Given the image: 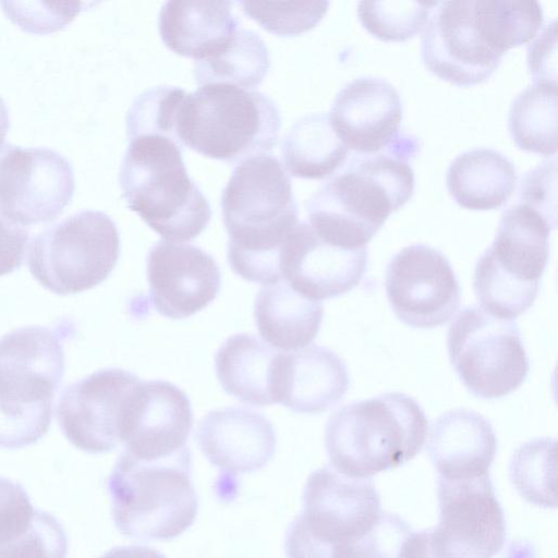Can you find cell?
I'll list each match as a JSON object with an SVG mask.
<instances>
[{
    "instance_id": "20",
    "label": "cell",
    "mask_w": 558,
    "mask_h": 558,
    "mask_svg": "<svg viewBox=\"0 0 558 558\" xmlns=\"http://www.w3.org/2000/svg\"><path fill=\"white\" fill-rule=\"evenodd\" d=\"M348 148L376 153L401 132L402 102L396 87L378 76H360L337 94L329 113Z\"/></svg>"
},
{
    "instance_id": "2",
    "label": "cell",
    "mask_w": 558,
    "mask_h": 558,
    "mask_svg": "<svg viewBox=\"0 0 558 558\" xmlns=\"http://www.w3.org/2000/svg\"><path fill=\"white\" fill-rule=\"evenodd\" d=\"M221 209L231 269L251 282H279L282 247L299 225L291 181L279 159L270 154L243 159L222 191Z\"/></svg>"
},
{
    "instance_id": "41",
    "label": "cell",
    "mask_w": 558,
    "mask_h": 558,
    "mask_svg": "<svg viewBox=\"0 0 558 558\" xmlns=\"http://www.w3.org/2000/svg\"><path fill=\"white\" fill-rule=\"evenodd\" d=\"M28 229L0 211V276L20 268L26 253Z\"/></svg>"
},
{
    "instance_id": "44",
    "label": "cell",
    "mask_w": 558,
    "mask_h": 558,
    "mask_svg": "<svg viewBox=\"0 0 558 558\" xmlns=\"http://www.w3.org/2000/svg\"><path fill=\"white\" fill-rule=\"evenodd\" d=\"M9 110L2 97L0 96V146L3 144L9 130Z\"/></svg>"
},
{
    "instance_id": "26",
    "label": "cell",
    "mask_w": 558,
    "mask_h": 558,
    "mask_svg": "<svg viewBox=\"0 0 558 558\" xmlns=\"http://www.w3.org/2000/svg\"><path fill=\"white\" fill-rule=\"evenodd\" d=\"M324 315L322 302L296 292L288 282L262 288L254 303L257 330L271 348L298 351L317 336Z\"/></svg>"
},
{
    "instance_id": "11",
    "label": "cell",
    "mask_w": 558,
    "mask_h": 558,
    "mask_svg": "<svg viewBox=\"0 0 558 558\" xmlns=\"http://www.w3.org/2000/svg\"><path fill=\"white\" fill-rule=\"evenodd\" d=\"M447 349L464 387L482 399L511 393L529 374L530 361L518 325L480 306H469L454 318Z\"/></svg>"
},
{
    "instance_id": "38",
    "label": "cell",
    "mask_w": 558,
    "mask_h": 558,
    "mask_svg": "<svg viewBox=\"0 0 558 558\" xmlns=\"http://www.w3.org/2000/svg\"><path fill=\"white\" fill-rule=\"evenodd\" d=\"M410 526L395 513L381 512L376 525L349 546L348 558H398Z\"/></svg>"
},
{
    "instance_id": "40",
    "label": "cell",
    "mask_w": 558,
    "mask_h": 558,
    "mask_svg": "<svg viewBox=\"0 0 558 558\" xmlns=\"http://www.w3.org/2000/svg\"><path fill=\"white\" fill-rule=\"evenodd\" d=\"M527 64L535 82L556 83V20L530 44Z\"/></svg>"
},
{
    "instance_id": "37",
    "label": "cell",
    "mask_w": 558,
    "mask_h": 558,
    "mask_svg": "<svg viewBox=\"0 0 558 558\" xmlns=\"http://www.w3.org/2000/svg\"><path fill=\"white\" fill-rule=\"evenodd\" d=\"M8 17L29 33H50L58 31L71 22L84 9L85 2H24L1 1Z\"/></svg>"
},
{
    "instance_id": "25",
    "label": "cell",
    "mask_w": 558,
    "mask_h": 558,
    "mask_svg": "<svg viewBox=\"0 0 558 558\" xmlns=\"http://www.w3.org/2000/svg\"><path fill=\"white\" fill-rule=\"evenodd\" d=\"M239 24L230 1H166L158 17L163 44L195 61L220 52Z\"/></svg>"
},
{
    "instance_id": "5",
    "label": "cell",
    "mask_w": 558,
    "mask_h": 558,
    "mask_svg": "<svg viewBox=\"0 0 558 558\" xmlns=\"http://www.w3.org/2000/svg\"><path fill=\"white\" fill-rule=\"evenodd\" d=\"M426 435L421 405L408 395L387 392L335 412L326 424L325 446L336 471L368 478L413 459Z\"/></svg>"
},
{
    "instance_id": "29",
    "label": "cell",
    "mask_w": 558,
    "mask_h": 558,
    "mask_svg": "<svg viewBox=\"0 0 558 558\" xmlns=\"http://www.w3.org/2000/svg\"><path fill=\"white\" fill-rule=\"evenodd\" d=\"M282 159L291 175L323 179L344 162L349 148L326 112L300 118L281 144Z\"/></svg>"
},
{
    "instance_id": "10",
    "label": "cell",
    "mask_w": 558,
    "mask_h": 558,
    "mask_svg": "<svg viewBox=\"0 0 558 558\" xmlns=\"http://www.w3.org/2000/svg\"><path fill=\"white\" fill-rule=\"evenodd\" d=\"M120 255V235L104 211L85 209L34 235L27 251L32 276L59 295L89 290L105 281Z\"/></svg>"
},
{
    "instance_id": "24",
    "label": "cell",
    "mask_w": 558,
    "mask_h": 558,
    "mask_svg": "<svg viewBox=\"0 0 558 558\" xmlns=\"http://www.w3.org/2000/svg\"><path fill=\"white\" fill-rule=\"evenodd\" d=\"M68 537L51 513L34 508L25 488L0 476V558H65Z\"/></svg>"
},
{
    "instance_id": "17",
    "label": "cell",
    "mask_w": 558,
    "mask_h": 558,
    "mask_svg": "<svg viewBox=\"0 0 558 558\" xmlns=\"http://www.w3.org/2000/svg\"><path fill=\"white\" fill-rule=\"evenodd\" d=\"M147 279L154 308L171 319L205 308L221 286L213 256L195 245L168 241L157 242L148 252Z\"/></svg>"
},
{
    "instance_id": "22",
    "label": "cell",
    "mask_w": 558,
    "mask_h": 558,
    "mask_svg": "<svg viewBox=\"0 0 558 558\" xmlns=\"http://www.w3.org/2000/svg\"><path fill=\"white\" fill-rule=\"evenodd\" d=\"M350 378L344 362L331 350L311 345L279 352L275 367L274 399L293 412L320 413L339 403Z\"/></svg>"
},
{
    "instance_id": "16",
    "label": "cell",
    "mask_w": 558,
    "mask_h": 558,
    "mask_svg": "<svg viewBox=\"0 0 558 558\" xmlns=\"http://www.w3.org/2000/svg\"><path fill=\"white\" fill-rule=\"evenodd\" d=\"M421 54L430 72L460 86L486 81L504 56L480 33L475 0L438 2L425 24Z\"/></svg>"
},
{
    "instance_id": "15",
    "label": "cell",
    "mask_w": 558,
    "mask_h": 558,
    "mask_svg": "<svg viewBox=\"0 0 558 558\" xmlns=\"http://www.w3.org/2000/svg\"><path fill=\"white\" fill-rule=\"evenodd\" d=\"M385 288L396 316L413 328L441 326L460 307V286L449 260L426 244L405 246L390 259Z\"/></svg>"
},
{
    "instance_id": "33",
    "label": "cell",
    "mask_w": 558,
    "mask_h": 558,
    "mask_svg": "<svg viewBox=\"0 0 558 558\" xmlns=\"http://www.w3.org/2000/svg\"><path fill=\"white\" fill-rule=\"evenodd\" d=\"M510 480L530 504L556 508V440L537 438L521 445L510 462Z\"/></svg>"
},
{
    "instance_id": "3",
    "label": "cell",
    "mask_w": 558,
    "mask_h": 558,
    "mask_svg": "<svg viewBox=\"0 0 558 558\" xmlns=\"http://www.w3.org/2000/svg\"><path fill=\"white\" fill-rule=\"evenodd\" d=\"M74 327L26 326L0 338V448L20 449L48 430Z\"/></svg>"
},
{
    "instance_id": "34",
    "label": "cell",
    "mask_w": 558,
    "mask_h": 558,
    "mask_svg": "<svg viewBox=\"0 0 558 558\" xmlns=\"http://www.w3.org/2000/svg\"><path fill=\"white\" fill-rule=\"evenodd\" d=\"M438 1H360L357 14L363 26L386 41H403L426 24Z\"/></svg>"
},
{
    "instance_id": "30",
    "label": "cell",
    "mask_w": 558,
    "mask_h": 558,
    "mask_svg": "<svg viewBox=\"0 0 558 558\" xmlns=\"http://www.w3.org/2000/svg\"><path fill=\"white\" fill-rule=\"evenodd\" d=\"M557 83L535 82L512 100L508 125L524 150L549 156L557 151Z\"/></svg>"
},
{
    "instance_id": "42",
    "label": "cell",
    "mask_w": 558,
    "mask_h": 558,
    "mask_svg": "<svg viewBox=\"0 0 558 558\" xmlns=\"http://www.w3.org/2000/svg\"><path fill=\"white\" fill-rule=\"evenodd\" d=\"M398 558H442L436 549L432 530L410 532L403 541Z\"/></svg>"
},
{
    "instance_id": "39",
    "label": "cell",
    "mask_w": 558,
    "mask_h": 558,
    "mask_svg": "<svg viewBox=\"0 0 558 558\" xmlns=\"http://www.w3.org/2000/svg\"><path fill=\"white\" fill-rule=\"evenodd\" d=\"M556 166V158H553L527 171L521 180L519 202L542 214L555 227L557 223Z\"/></svg>"
},
{
    "instance_id": "4",
    "label": "cell",
    "mask_w": 558,
    "mask_h": 558,
    "mask_svg": "<svg viewBox=\"0 0 558 558\" xmlns=\"http://www.w3.org/2000/svg\"><path fill=\"white\" fill-rule=\"evenodd\" d=\"M182 147L158 134L129 138L119 183L128 207L163 240L181 243L207 227L211 209L190 178Z\"/></svg>"
},
{
    "instance_id": "32",
    "label": "cell",
    "mask_w": 558,
    "mask_h": 558,
    "mask_svg": "<svg viewBox=\"0 0 558 558\" xmlns=\"http://www.w3.org/2000/svg\"><path fill=\"white\" fill-rule=\"evenodd\" d=\"M539 2L530 0H475V23L485 41L504 54L531 40L543 24Z\"/></svg>"
},
{
    "instance_id": "31",
    "label": "cell",
    "mask_w": 558,
    "mask_h": 558,
    "mask_svg": "<svg viewBox=\"0 0 558 558\" xmlns=\"http://www.w3.org/2000/svg\"><path fill=\"white\" fill-rule=\"evenodd\" d=\"M269 65V51L262 37L239 28L220 52L194 62V77L199 86L222 83L251 89L262 83Z\"/></svg>"
},
{
    "instance_id": "8",
    "label": "cell",
    "mask_w": 558,
    "mask_h": 558,
    "mask_svg": "<svg viewBox=\"0 0 558 558\" xmlns=\"http://www.w3.org/2000/svg\"><path fill=\"white\" fill-rule=\"evenodd\" d=\"M554 228L542 214L521 203L504 210L494 242L474 270V292L485 312L512 319L533 305Z\"/></svg>"
},
{
    "instance_id": "14",
    "label": "cell",
    "mask_w": 558,
    "mask_h": 558,
    "mask_svg": "<svg viewBox=\"0 0 558 558\" xmlns=\"http://www.w3.org/2000/svg\"><path fill=\"white\" fill-rule=\"evenodd\" d=\"M140 378L122 368H104L68 385L57 405L64 437L77 449L104 453L122 444L130 398Z\"/></svg>"
},
{
    "instance_id": "35",
    "label": "cell",
    "mask_w": 558,
    "mask_h": 558,
    "mask_svg": "<svg viewBox=\"0 0 558 558\" xmlns=\"http://www.w3.org/2000/svg\"><path fill=\"white\" fill-rule=\"evenodd\" d=\"M186 94V90L175 86H155L142 92L126 113L128 138L158 134L180 145L177 138V124Z\"/></svg>"
},
{
    "instance_id": "12",
    "label": "cell",
    "mask_w": 558,
    "mask_h": 558,
    "mask_svg": "<svg viewBox=\"0 0 558 558\" xmlns=\"http://www.w3.org/2000/svg\"><path fill=\"white\" fill-rule=\"evenodd\" d=\"M75 187L69 159L48 147L0 146V211L28 227L56 219Z\"/></svg>"
},
{
    "instance_id": "36",
    "label": "cell",
    "mask_w": 558,
    "mask_h": 558,
    "mask_svg": "<svg viewBox=\"0 0 558 558\" xmlns=\"http://www.w3.org/2000/svg\"><path fill=\"white\" fill-rule=\"evenodd\" d=\"M244 13L266 31L293 36L313 28L327 12L328 1H241Z\"/></svg>"
},
{
    "instance_id": "19",
    "label": "cell",
    "mask_w": 558,
    "mask_h": 558,
    "mask_svg": "<svg viewBox=\"0 0 558 558\" xmlns=\"http://www.w3.org/2000/svg\"><path fill=\"white\" fill-rule=\"evenodd\" d=\"M368 263L367 247L345 248L316 234L307 221L299 222L280 255L282 279L300 294L322 301L352 290Z\"/></svg>"
},
{
    "instance_id": "13",
    "label": "cell",
    "mask_w": 558,
    "mask_h": 558,
    "mask_svg": "<svg viewBox=\"0 0 558 558\" xmlns=\"http://www.w3.org/2000/svg\"><path fill=\"white\" fill-rule=\"evenodd\" d=\"M439 522L433 543L442 558H493L507 526L489 474L470 480L438 477Z\"/></svg>"
},
{
    "instance_id": "6",
    "label": "cell",
    "mask_w": 558,
    "mask_h": 558,
    "mask_svg": "<svg viewBox=\"0 0 558 558\" xmlns=\"http://www.w3.org/2000/svg\"><path fill=\"white\" fill-rule=\"evenodd\" d=\"M107 489L117 529L133 539L175 538L197 514L189 447L157 460H140L123 451Z\"/></svg>"
},
{
    "instance_id": "43",
    "label": "cell",
    "mask_w": 558,
    "mask_h": 558,
    "mask_svg": "<svg viewBox=\"0 0 558 558\" xmlns=\"http://www.w3.org/2000/svg\"><path fill=\"white\" fill-rule=\"evenodd\" d=\"M99 558H166L161 553L146 546L114 547Z\"/></svg>"
},
{
    "instance_id": "7",
    "label": "cell",
    "mask_w": 558,
    "mask_h": 558,
    "mask_svg": "<svg viewBox=\"0 0 558 558\" xmlns=\"http://www.w3.org/2000/svg\"><path fill=\"white\" fill-rule=\"evenodd\" d=\"M281 126L276 104L265 94L231 84L210 83L187 93L179 111L181 146L222 161L268 154Z\"/></svg>"
},
{
    "instance_id": "1",
    "label": "cell",
    "mask_w": 558,
    "mask_h": 558,
    "mask_svg": "<svg viewBox=\"0 0 558 558\" xmlns=\"http://www.w3.org/2000/svg\"><path fill=\"white\" fill-rule=\"evenodd\" d=\"M418 140L400 133L388 146L355 154L307 201L308 225L323 240L345 248H361L373 239L390 214L414 192L410 158Z\"/></svg>"
},
{
    "instance_id": "27",
    "label": "cell",
    "mask_w": 558,
    "mask_h": 558,
    "mask_svg": "<svg viewBox=\"0 0 558 558\" xmlns=\"http://www.w3.org/2000/svg\"><path fill=\"white\" fill-rule=\"evenodd\" d=\"M279 352L250 333L229 337L215 355L217 378L223 390L252 405L275 403V367Z\"/></svg>"
},
{
    "instance_id": "28",
    "label": "cell",
    "mask_w": 558,
    "mask_h": 558,
    "mask_svg": "<svg viewBox=\"0 0 558 558\" xmlns=\"http://www.w3.org/2000/svg\"><path fill=\"white\" fill-rule=\"evenodd\" d=\"M517 184L513 162L494 148L476 147L458 155L447 170V186L462 207L486 210L504 205Z\"/></svg>"
},
{
    "instance_id": "9",
    "label": "cell",
    "mask_w": 558,
    "mask_h": 558,
    "mask_svg": "<svg viewBox=\"0 0 558 558\" xmlns=\"http://www.w3.org/2000/svg\"><path fill=\"white\" fill-rule=\"evenodd\" d=\"M302 501L286 534L287 558H347L349 545L369 532L383 512L369 480L330 466L310 474Z\"/></svg>"
},
{
    "instance_id": "18",
    "label": "cell",
    "mask_w": 558,
    "mask_h": 558,
    "mask_svg": "<svg viewBox=\"0 0 558 558\" xmlns=\"http://www.w3.org/2000/svg\"><path fill=\"white\" fill-rule=\"evenodd\" d=\"M193 412L186 393L166 380L140 381L122 430L124 451L140 460L170 457L186 448Z\"/></svg>"
},
{
    "instance_id": "21",
    "label": "cell",
    "mask_w": 558,
    "mask_h": 558,
    "mask_svg": "<svg viewBox=\"0 0 558 558\" xmlns=\"http://www.w3.org/2000/svg\"><path fill=\"white\" fill-rule=\"evenodd\" d=\"M195 438L207 460L231 475L264 468L272 459L277 444L270 421L244 407L208 412L198 423Z\"/></svg>"
},
{
    "instance_id": "23",
    "label": "cell",
    "mask_w": 558,
    "mask_h": 558,
    "mask_svg": "<svg viewBox=\"0 0 558 558\" xmlns=\"http://www.w3.org/2000/svg\"><path fill=\"white\" fill-rule=\"evenodd\" d=\"M497 449L492 424L464 408L445 412L430 425L426 450L445 480H470L489 474Z\"/></svg>"
}]
</instances>
